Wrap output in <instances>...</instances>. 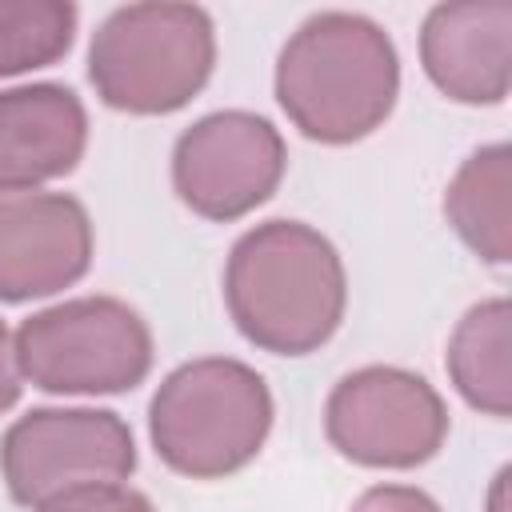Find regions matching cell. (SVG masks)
I'll use <instances>...</instances> for the list:
<instances>
[{
	"mask_svg": "<svg viewBox=\"0 0 512 512\" xmlns=\"http://www.w3.org/2000/svg\"><path fill=\"white\" fill-rule=\"evenodd\" d=\"M20 388H24V376H20V364H16V344H12L8 324L0 320V416L8 408H16Z\"/></svg>",
	"mask_w": 512,
	"mask_h": 512,
	"instance_id": "cell-17",
	"label": "cell"
},
{
	"mask_svg": "<svg viewBox=\"0 0 512 512\" xmlns=\"http://www.w3.org/2000/svg\"><path fill=\"white\" fill-rule=\"evenodd\" d=\"M444 368L468 408L492 420L512 416V304L508 296L480 300L456 320L448 336Z\"/></svg>",
	"mask_w": 512,
	"mask_h": 512,
	"instance_id": "cell-13",
	"label": "cell"
},
{
	"mask_svg": "<svg viewBox=\"0 0 512 512\" xmlns=\"http://www.w3.org/2000/svg\"><path fill=\"white\" fill-rule=\"evenodd\" d=\"M216 68V24L200 4L144 0L112 8L88 44V80L104 108L168 116L204 92Z\"/></svg>",
	"mask_w": 512,
	"mask_h": 512,
	"instance_id": "cell-4",
	"label": "cell"
},
{
	"mask_svg": "<svg viewBox=\"0 0 512 512\" xmlns=\"http://www.w3.org/2000/svg\"><path fill=\"white\" fill-rule=\"evenodd\" d=\"M348 512H444V508L416 484H372L352 500Z\"/></svg>",
	"mask_w": 512,
	"mask_h": 512,
	"instance_id": "cell-16",
	"label": "cell"
},
{
	"mask_svg": "<svg viewBox=\"0 0 512 512\" xmlns=\"http://www.w3.org/2000/svg\"><path fill=\"white\" fill-rule=\"evenodd\" d=\"M288 144L280 128L244 108H220L188 124L172 144V188L188 212L232 224L280 188Z\"/></svg>",
	"mask_w": 512,
	"mask_h": 512,
	"instance_id": "cell-7",
	"label": "cell"
},
{
	"mask_svg": "<svg viewBox=\"0 0 512 512\" xmlns=\"http://www.w3.org/2000/svg\"><path fill=\"white\" fill-rule=\"evenodd\" d=\"M88 108L68 84L0 88V192L44 188L84 160Z\"/></svg>",
	"mask_w": 512,
	"mask_h": 512,
	"instance_id": "cell-11",
	"label": "cell"
},
{
	"mask_svg": "<svg viewBox=\"0 0 512 512\" xmlns=\"http://www.w3.org/2000/svg\"><path fill=\"white\" fill-rule=\"evenodd\" d=\"M268 380L232 356L172 368L148 400V440L160 464L188 480H224L248 468L272 432Z\"/></svg>",
	"mask_w": 512,
	"mask_h": 512,
	"instance_id": "cell-3",
	"label": "cell"
},
{
	"mask_svg": "<svg viewBox=\"0 0 512 512\" xmlns=\"http://www.w3.org/2000/svg\"><path fill=\"white\" fill-rule=\"evenodd\" d=\"M32 512H156L144 492L124 480H92L40 500Z\"/></svg>",
	"mask_w": 512,
	"mask_h": 512,
	"instance_id": "cell-15",
	"label": "cell"
},
{
	"mask_svg": "<svg viewBox=\"0 0 512 512\" xmlns=\"http://www.w3.org/2000/svg\"><path fill=\"white\" fill-rule=\"evenodd\" d=\"M508 476H512V468H500L496 472L492 492H488V512H508Z\"/></svg>",
	"mask_w": 512,
	"mask_h": 512,
	"instance_id": "cell-18",
	"label": "cell"
},
{
	"mask_svg": "<svg viewBox=\"0 0 512 512\" xmlns=\"http://www.w3.org/2000/svg\"><path fill=\"white\" fill-rule=\"evenodd\" d=\"M444 220L460 244L492 268L512 260V148L504 140L476 148L444 188Z\"/></svg>",
	"mask_w": 512,
	"mask_h": 512,
	"instance_id": "cell-12",
	"label": "cell"
},
{
	"mask_svg": "<svg viewBox=\"0 0 512 512\" xmlns=\"http://www.w3.org/2000/svg\"><path fill=\"white\" fill-rule=\"evenodd\" d=\"M272 92L288 124L316 144H356L396 108L400 56L364 12H316L280 48Z\"/></svg>",
	"mask_w": 512,
	"mask_h": 512,
	"instance_id": "cell-2",
	"label": "cell"
},
{
	"mask_svg": "<svg viewBox=\"0 0 512 512\" xmlns=\"http://www.w3.org/2000/svg\"><path fill=\"white\" fill-rule=\"evenodd\" d=\"M224 308L252 348L308 356L344 324V260L320 228L304 220H264L228 252Z\"/></svg>",
	"mask_w": 512,
	"mask_h": 512,
	"instance_id": "cell-1",
	"label": "cell"
},
{
	"mask_svg": "<svg viewBox=\"0 0 512 512\" xmlns=\"http://www.w3.org/2000/svg\"><path fill=\"white\" fill-rule=\"evenodd\" d=\"M420 64L432 88L468 108H496L512 88V4L456 0L428 8Z\"/></svg>",
	"mask_w": 512,
	"mask_h": 512,
	"instance_id": "cell-10",
	"label": "cell"
},
{
	"mask_svg": "<svg viewBox=\"0 0 512 512\" xmlns=\"http://www.w3.org/2000/svg\"><path fill=\"white\" fill-rule=\"evenodd\" d=\"M324 436L360 468H420L448 440V404L420 372L364 364L332 384L324 400Z\"/></svg>",
	"mask_w": 512,
	"mask_h": 512,
	"instance_id": "cell-6",
	"label": "cell"
},
{
	"mask_svg": "<svg viewBox=\"0 0 512 512\" xmlns=\"http://www.w3.org/2000/svg\"><path fill=\"white\" fill-rule=\"evenodd\" d=\"M20 376L48 396H120L148 380L156 344L148 320L116 296H72L32 312L12 332Z\"/></svg>",
	"mask_w": 512,
	"mask_h": 512,
	"instance_id": "cell-5",
	"label": "cell"
},
{
	"mask_svg": "<svg viewBox=\"0 0 512 512\" xmlns=\"http://www.w3.org/2000/svg\"><path fill=\"white\" fill-rule=\"evenodd\" d=\"M76 24L72 0H0V80L64 60Z\"/></svg>",
	"mask_w": 512,
	"mask_h": 512,
	"instance_id": "cell-14",
	"label": "cell"
},
{
	"mask_svg": "<svg viewBox=\"0 0 512 512\" xmlns=\"http://www.w3.org/2000/svg\"><path fill=\"white\" fill-rule=\"evenodd\" d=\"M136 472V436L112 408H32L16 416L0 440V476L16 504L92 484L128 480Z\"/></svg>",
	"mask_w": 512,
	"mask_h": 512,
	"instance_id": "cell-8",
	"label": "cell"
},
{
	"mask_svg": "<svg viewBox=\"0 0 512 512\" xmlns=\"http://www.w3.org/2000/svg\"><path fill=\"white\" fill-rule=\"evenodd\" d=\"M96 232L68 192H0V304L56 296L88 276Z\"/></svg>",
	"mask_w": 512,
	"mask_h": 512,
	"instance_id": "cell-9",
	"label": "cell"
}]
</instances>
